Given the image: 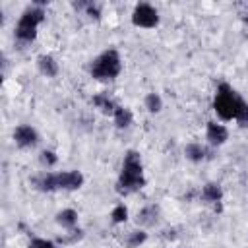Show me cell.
<instances>
[{"mask_svg":"<svg viewBox=\"0 0 248 248\" xmlns=\"http://www.w3.org/2000/svg\"><path fill=\"white\" fill-rule=\"evenodd\" d=\"M143 186H145V176H143L141 157L138 151L130 149L124 155V165H122V172L116 182V190L120 194H132Z\"/></svg>","mask_w":248,"mask_h":248,"instance_id":"obj_1","label":"cell"},{"mask_svg":"<svg viewBox=\"0 0 248 248\" xmlns=\"http://www.w3.org/2000/svg\"><path fill=\"white\" fill-rule=\"evenodd\" d=\"M122 70L120 54L114 48L101 52L91 64V76L95 79H114Z\"/></svg>","mask_w":248,"mask_h":248,"instance_id":"obj_2","label":"cell"},{"mask_svg":"<svg viewBox=\"0 0 248 248\" xmlns=\"http://www.w3.org/2000/svg\"><path fill=\"white\" fill-rule=\"evenodd\" d=\"M45 19V10L41 8V6H31V8H27L23 14H21V17H19V21H17V25H16V37L19 39V41H23V43H31V41H35V37H37V27H39V23Z\"/></svg>","mask_w":248,"mask_h":248,"instance_id":"obj_3","label":"cell"},{"mask_svg":"<svg viewBox=\"0 0 248 248\" xmlns=\"http://www.w3.org/2000/svg\"><path fill=\"white\" fill-rule=\"evenodd\" d=\"M240 95L227 83H221L219 89H217V95H215V101H213V108L215 112L223 118V120H232L236 116V108H238V103H240Z\"/></svg>","mask_w":248,"mask_h":248,"instance_id":"obj_4","label":"cell"},{"mask_svg":"<svg viewBox=\"0 0 248 248\" xmlns=\"http://www.w3.org/2000/svg\"><path fill=\"white\" fill-rule=\"evenodd\" d=\"M132 23L136 27H145V29H151L159 23V14L157 10L151 6V4H138L132 12Z\"/></svg>","mask_w":248,"mask_h":248,"instance_id":"obj_5","label":"cell"},{"mask_svg":"<svg viewBox=\"0 0 248 248\" xmlns=\"http://www.w3.org/2000/svg\"><path fill=\"white\" fill-rule=\"evenodd\" d=\"M14 140H16V143L19 147H33L39 141V134L29 124H21V126H17L14 130Z\"/></svg>","mask_w":248,"mask_h":248,"instance_id":"obj_6","label":"cell"},{"mask_svg":"<svg viewBox=\"0 0 248 248\" xmlns=\"http://www.w3.org/2000/svg\"><path fill=\"white\" fill-rule=\"evenodd\" d=\"M58 174V190H78L83 186V174L79 170H64Z\"/></svg>","mask_w":248,"mask_h":248,"instance_id":"obj_7","label":"cell"},{"mask_svg":"<svg viewBox=\"0 0 248 248\" xmlns=\"http://www.w3.org/2000/svg\"><path fill=\"white\" fill-rule=\"evenodd\" d=\"M205 138L209 140L211 145H223L229 140V130L223 124L217 122H207V130H205Z\"/></svg>","mask_w":248,"mask_h":248,"instance_id":"obj_8","label":"cell"},{"mask_svg":"<svg viewBox=\"0 0 248 248\" xmlns=\"http://www.w3.org/2000/svg\"><path fill=\"white\" fill-rule=\"evenodd\" d=\"M157 219H159V207L157 205H145L136 215V223L141 227H153L157 223Z\"/></svg>","mask_w":248,"mask_h":248,"instance_id":"obj_9","label":"cell"},{"mask_svg":"<svg viewBox=\"0 0 248 248\" xmlns=\"http://www.w3.org/2000/svg\"><path fill=\"white\" fill-rule=\"evenodd\" d=\"M37 68H39V72H41L43 76H46V78H54V76L58 74V62H56L50 54H41V56L37 58Z\"/></svg>","mask_w":248,"mask_h":248,"instance_id":"obj_10","label":"cell"},{"mask_svg":"<svg viewBox=\"0 0 248 248\" xmlns=\"http://www.w3.org/2000/svg\"><path fill=\"white\" fill-rule=\"evenodd\" d=\"M202 198L207 202V203H219L223 200V188L217 184V182H207L202 190Z\"/></svg>","mask_w":248,"mask_h":248,"instance_id":"obj_11","label":"cell"},{"mask_svg":"<svg viewBox=\"0 0 248 248\" xmlns=\"http://www.w3.org/2000/svg\"><path fill=\"white\" fill-rule=\"evenodd\" d=\"M35 184H37V188H39L41 192H54V190H58V174H54V172H45L43 176H39V178L35 180Z\"/></svg>","mask_w":248,"mask_h":248,"instance_id":"obj_12","label":"cell"},{"mask_svg":"<svg viewBox=\"0 0 248 248\" xmlns=\"http://www.w3.org/2000/svg\"><path fill=\"white\" fill-rule=\"evenodd\" d=\"M112 116H114V124L118 128H128L134 122V114H132V110L128 107H116Z\"/></svg>","mask_w":248,"mask_h":248,"instance_id":"obj_13","label":"cell"},{"mask_svg":"<svg viewBox=\"0 0 248 248\" xmlns=\"http://www.w3.org/2000/svg\"><path fill=\"white\" fill-rule=\"evenodd\" d=\"M205 147L202 145V143H188L186 147H184V155H186V159L188 161H192V163H200V161H203L205 159Z\"/></svg>","mask_w":248,"mask_h":248,"instance_id":"obj_14","label":"cell"},{"mask_svg":"<svg viewBox=\"0 0 248 248\" xmlns=\"http://www.w3.org/2000/svg\"><path fill=\"white\" fill-rule=\"evenodd\" d=\"M56 223L64 229H74L76 223H78V213L74 209H62L58 215H56Z\"/></svg>","mask_w":248,"mask_h":248,"instance_id":"obj_15","label":"cell"},{"mask_svg":"<svg viewBox=\"0 0 248 248\" xmlns=\"http://www.w3.org/2000/svg\"><path fill=\"white\" fill-rule=\"evenodd\" d=\"M93 105H95L97 108H101L105 114H114V110H116V107H118V105H114V103L108 99V95H95V97H93Z\"/></svg>","mask_w":248,"mask_h":248,"instance_id":"obj_16","label":"cell"},{"mask_svg":"<svg viewBox=\"0 0 248 248\" xmlns=\"http://www.w3.org/2000/svg\"><path fill=\"white\" fill-rule=\"evenodd\" d=\"M143 103H145V108H147L149 112H153V114L163 108V99H161L159 93H147Z\"/></svg>","mask_w":248,"mask_h":248,"instance_id":"obj_17","label":"cell"},{"mask_svg":"<svg viewBox=\"0 0 248 248\" xmlns=\"http://www.w3.org/2000/svg\"><path fill=\"white\" fill-rule=\"evenodd\" d=\"M234 120H236L242 128H248V103H246L244 99H240V103H238V108H236V116H234Z\"/></svg>","mask_w":248,"mask_h":248,"instance_id":"obj_18","label":"cell"},{"mask_svg":"<svg viewBox=\"0 0 248 248\" xmlns=\"http://www.w3.org/2000/svg\"><path fill=\"white\" fill-rule=\"evenodd\" d=\"M147 240V232L145 231H134V232H130V236H128V246L130 248H140L143 242Z\"/></svg>","mask_w":248,"mask_h":248,"instance_id":"obj_19","label":"cell"},{"mask_svg":"<svg viewBox=\"0 0 248 248\" xmlns=\"http://www.w3.org/2000/svg\"><path fill=\"white\" fill-rule=\"evenodd\" d=\"M110 219H112V223H124V221L128 219V209H126V205H124V203L116 205V207L110 211Z\"/></svg>","mask_w":248,"mask_h":248,"instance_id":"obj_20","label":"cell"},{"mask_svg":"<svg viewBox=\"0 0 248 248\" xmlns=\"http://www.w3.org/2000/svg\"><path fill=\"white\" fill-rule=\"evenodd\" d=\"M39 161H41L45 167H54V165H56V161H58V157H56V153H54V151H50V149H45V151L41 153Z\"/></svg>","mask_w":248,"mask_h":248,"instance_id":"obj_21","label":"cell"},{"mask_svg":"<svg viewBox=\"0 0 248 248\" xmlns=\"http://www.w3.org/2000/svg\"><path fill=\"white\" fill-rule=\"evenodd\" d=\"M85 14H87L91 19H101V10H99V6L93 4V2H87V6H85Z\"/></svg>","mask_w":248,"mask_h":248,"instance_id":"obj_22","label":"cell"},{"mask_svg":"<svg viewBox=\"0 0 248 248\" xmlns=\"http://www.w3.org/2000/svg\"><path fill=\"white\" fill-rule=\"evenodd\" d=\"M29 248H56V244L50 240H45V238H33Z\"/></svg>","mask_w":248,"mask_h":248,"instance_id":"obj_23","label":"cell"}]
</instances>
